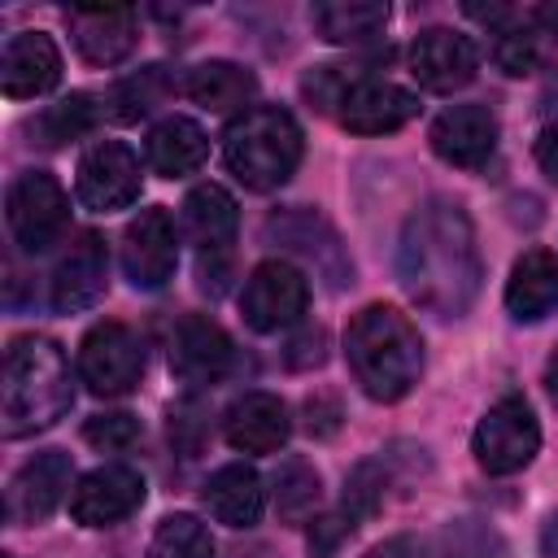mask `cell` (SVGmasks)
<instances>
[{
	"mask_svg": "<svg viewBox=\"0 0 558 558\" xmlns=\"http://www.w3.org/2000/svg\"><path fill=\"white\" fill-rule=\"evenodd\" d=\"M314 31L327 44H371L388 26V4L379 0H327L310 9Z\"/></svg>",
	"mask_w": 558,
	"mask_h": 558,
	"instance_id": "obj_27",
	"label": "cell"
},
{
	"mask_svg": "<svg viewBox=\"0 0 558 558\" xmlns=\"http://www.w3.org/2000/svg\"><path fill=\"white\" fill-rule=\"evenodd\" d=\"M545 384H549V392H554V401H558V353L549 357V371H545Z\"/></svg>",
	"mask_w": 558,
	"mask_h": 558,
	"instance_id": "obj_42",
	"label": "cell"
},
{
	"mask_svg": "<svg viewBox=\"0 0 558 558\" xmlns=\"http://www.w3.org/2000/svg\"><path fill=\"white\" fill-rule=\"evenodd\" d=\"M78 201L96 214L126 209L140 196V157L122 140H96L78 157Z\"/></svg>",
	"mask_w": 558,
	"mask_h": 558,
	"instance_id": "obj_11",
	"label": "cell"
},
{
	"mask_svg": "<svg viewBox=\"0 0 558 558\" xmlns=\"http://www.w3.org/2000/svg\"><path fill=\"white\" fill-rule=\"evenodd\" d=\"M144 157H148V166H153L161 179H183V174H192V170L205 166L209 140H205V131H201L192 118H179V113H174V118H166V122H157V126L148 131Z\"/></svg>",
	"mask_w": 558,
	"mask_h": 558,
	"instance_id": "obj_25",
	"label": "cell"
},
{
	"mask_svg": "<svg viewBox=\"0 0 558 558\" xmlns=\"http://www.w3.org/2000/svg\"><path fill=\"white\" fill-rule=\"evenodd\" d=\"M301 126L288 109L279 105H253L240 118H231L227 135H222V157L227 170L253 187V192H270L279 183L292 179V170L301 166Z\"/></svg>",
	"mask_w": 558,
	"mask_h": 558,
	"instance_id": "obj_4",
	"label": "cell"
},
{
	"mask_svg": "<svg viewBox=\"0 0 558 558\" xmlns=\"http://www.w3.org/2000/svg\"><path fill=\"white\" fill-rule=\"evenodd\" d=\"M61 78V52L44 31H17L4 39L0 52V87L13 100L44 96Z\"/></svg>",
	"mask_w": 558,
	"mask_h": 558,
	"instance_id": "obj_19",
	"label": "cell"
},
{
	"mask_svg": "<svg viewBox=\"0 0 558 558\" xmlns=\"http://www.w3.org/2000/svg\"><path fill=\"white\" fill-rule=\"evenodd\" d=\"M140 506H144V475L122 462L87 471L70 493V514L83 527H113Z\"/></svg>",
	"mask_w": 558,
	"mask_h": 558,
	"instance_id": "obj_13",
	"label": "cell"
},
{
	"mask_svg": "<svg viewBox=\"0 0 558 558\" xmlns=\"http://www.w3.org/2000/svg\"><path fill=\"white\" fill-rule=\"evenodd\" d=\"M148 558H214V536L196 514H166L153 532Z\"/></svg>",
	"mask_w": 558,
	"mask_h": 558,
	"instance_id": "obj_30",
	"label": "cell"
},
{
	"mask_svg": "<svg viewBox=\"0 0 558 558\" xmlns=\"http://www.w3.org/2000/svg\"><path fill=\"white\" fill-rule=\"evenodd\" d=\"M288 432L292 418L275 392H244L222 418V436L240 453H275L288 440Z\"/></svg>",
	"mask_w": 558,
	"mask_h": 558,
	"instance_id": "obj_22",
	"label": "cell"
},
{
	"mask_svg": "<svg viewBox=\"0 0 558 558\" xmlns=\"http://www.w3.org/2000/svg\"><path fill=\"white\" fill-rule=\"evenodd\" d=\"M371 70L366 65H314L305 78H301V92L323 109V113H336L344 105V96L366 78Z\"/></svg>",
	"mask_w": 558,
	"mask_h": 558,
	"instance_id": "obj_34",
	"label": "cell"
},
{
	"mask_svg": "<svg viewBox=\"0 0 558 558\" xmlns=\"http://www.w3.org/2000/svg\"><path fill=\"white\" fill-rule=\"evenodd\" d=\"M74 493L70 488V458L61 449H48V453H35L13 480H9V493H4V519L9 523H39L48 519L61 497Z\"/></svg>",
	"mask_w": 558,
	"mask_h": 558,
	"instance_id": "obj_17",
	"label": "cell"
},
{
	"mask_svg": "<svg viewBox=\"0 0 558 558\" xmlns=\"http://www.w3.org/2000/svg\"><path fill=\"white\" fill-rule=\"evenodd\" d=\"M266 240H270L275 248H283V253L310 262L314 275H318L331 292H340V288L353 279V262H349V253H344L336 227H331L323 214L305 209V205H292V209L270 214V218H266Z\"/></svg>",
	"mask_w": 558,
	"mask_h": 558,
	"instance_id": "obj_6",
	"label": "cell"
},
{
	"mask_svg": "<svg viewBox=\"0 0 558 558\" xmlns=\"http://www.w3.org/2000/svg\"><path fill=\"white\" fill-rule=\"evenodd\" d=\"M318 471L305 462V458H288L279 471H275V510L283 523H305L314 510H318Z\"/></svg>",
	"mask_w": 558,
	"mask_h": 558,
	"instance_id": "obj_28",
	"label": "cell"
},
{
	"mask_svg": "<svg viewBox=\"0 0 558 558\" xmlns=\"http://www.w3.org/2000/svg\"><path fill=\"white\" fill-rule=\"evenodd\" d=\"M344 353L371 401H401L423 375V340L392 305H366L344 331Z\"/></svg>",
	"mask_w": 558,
	"mask_h": 558,
	"instance_id": "obj_3",
	"label": "cell"
},
{
	"mask_svg": "<svg viewBox=\"0 0 558 558\" xmlns=\"http://www.w3.org/2000/svg\"><path fill=\"white\" fill-rule=\"evenodd\" d=\"M74 401L65 349L48 336H17L4 349V379H0V432L9 440L35 436L52 427Z\"/></svg>",
	"mask_w": 558,
	"mask_h": 558,
	"instance_id": "obj_2",
	"label": "cell"
},
{
	"mask_svg": "<svg viewBox=\"0 0 558 558\" xmlns=\"http://www.w3.org/2000/svg\"><path fill=\"white\" fill-rule=\"evenodd\" d=\"M170 92H174V83L166 78V65H148V70L122 78V83L109 92L105 105H109V113H113L118 122H135V118L153 113Z\"/></svg>",
	"mask_w": 558,
	"mask_h": 558,
	"instance_id": "obj_29",
	"label": "cell"
},
{
	"mask_svg": "<svg viewBox=\"0 0 558 558\" xmlns=\"http://www.w3.org/2000/svg\"><path fill=\"white\" fill-rule=\"evenodd\" d=\"M92 122H96L92 96H87V92H74V96H61L57 105H48V109L35 118L31 131L39 135V144L57 148V144H65V140H78L83 131H92Z\"/></svg>",
	"mask_w": 558,
	"mask_h": 558,
	"instance_id": "obj_31",
	"label": "cell"
},
{
	"mask_svg": "<svg viewBox=\"0 0 558 558\" xmlns=\"http://www.w3.org/2000/svg\"><path fill=\"white\" fill-rule=\"evenodd\" d=\"M70 39L83 61L92 65H118L131 57L140 31H135V9L126 4H74L65 9Z\"/></svg>",
	"mask_w": 558,
	"mask_h": 558,
	"instance_id": "obj_16",
	"label": "cell"
},
{
	"mask_svg": "<svg viewBox=\"0 0 558 558\" xmlns=\"http://www.w3.org/2000/svg\"><path fill=\"white\" fill-rule=\"evenodd\" d=\"M349 532H353V519H349V514H327V519H318V523L310 527V554H314V558H331L336 545H340Z\"/></svg>",
	"mask_w": 558,
	"mask_h": 558,
	"instance_id": "obj_37",
	"label": "cell"
},
{
	"mask_svg": "<svg viewBox=\"0 0 558 558\" xmlns=\"http://www.w3.org/2000/svg\"><path fill=\"white\" fill-rule=\"evenodd\" d=\"M414 113H418L414 92H405V87H397V83H388V78H375V74H366V78L344 96V105L336 109V118H340L349 131H357V135H388V131L405 126Z\"/></svg>",
	"mask_w": 558,
	"mask_h": 558,
	"instance_id": "obj_21",
	"label": "cell"
},
{
	"mask_svg": "<svg viewBox=\"0 0 558 558\" xmlns=\"http://www.w3.org/2000/svg\"><path fill=\"white\" fill-rule=\"evenodd\" d=\"M366 558H418V549H414V541H410V536H397V541L375 545Z\"/></svg>",
	"mask_w": 558,
	"mask_h": 558,
	"instance_id": "obj_40",
	"label": "cell"
},
{
	"mask_svg": "<svg viewBox=\"0 0 558 558\" xmlns=\"http://www.w3.org/2000/svg\"><path fill=\"white\" fill-rule=\"evenodd\" d=\"M144 344L122 323H96L78 344V379L96 397H122L140 384Z\"/></svg>",
	"mask_w": 558,
	"mask_h": 558,
	"instance_id": "obj_9",
	"label": "cell"
},
{
	"mask_svg": "<svg viewBox=\"0 0 558 558\" xmlns=\"http://www.w3.org/2000/svg\"><path fill=\"white\" fill-rule=\"evenodd\" d=\"M179 266V235L166 209H140V218L126 222L122 231V270L135 288L157 292L174 279Z\"/></svg>",
	"mask_w": 558,
	"mask_h": 558,
	"instance_id": "obj_12",
	"label": "cell"
},
{
	"mask_svg": "<svg viewBox=\"0 0 558 558\" xmlns=\"http://www.w3.org/2000/svg\"><path fill=\"white\" fill-rule=\"evenodd\" d=\"M235 362V349H231V336L209 318V314H187L174 336H170V371L201 388V384H218Z\"/></svg>",
	"mask_w": 558,
	"mask_h": 558,
	"instance_id": "obj_15",
	"label": "cell"
},
{
	"mask_svg": "<svg viewBox=\"0 0 558 558\" xmlns=\"http://www.w3.org/2000/svg\"><path fill=\"white\" fill-rule=\"evenodd\" d=\"M536 161H541V170L558 183V126H549V131L536 140Z\"/></svg>",
	"mask_w": 558,
	"mask_h": 558,
	"instance_id": "obj_39",
	"label": "cell"
},
{
	"mask_svg": "<svg viewBox=\"0 0 558 558\" xmlns=\"http://www.w3.org/2000/svg\"><path fill=\"white\" fill-rule=\"evenodd\" d=\"M9 231L22 253H44L61 240L70 222V196L48 170H26L9 183Z\"/></svg>",
	"mask_w": 558,
	"mask_h": 558,
	"instance_id": "obj_7",
	"label": "cell"
},
{
	"mask_svg": "<svg viewBox=\"0 0 558 558\" xmlns=\"http://www.w3.org/2000/svg\"><path fill=\"white\" fill-rule=\"evenodd\" d=\"M310 305V283L305 275L292 266V262H262L248 279H244V292H240V314L253 331H283L292 323H301Z\"/></svg>",
	"mask_w": 558,
	"mask_h": 558,
	"instance_id": "obj_10",
	"label": "cell"
},
{
	"mask_svg": "<svg viewBox=\"0 0 558 558\" xmlns=\"http://www.w3.org/2000/svg\"><path fill=\"white\" fill-rule=\"evenodd\" d=\"M493 549H497L493 532H484L471 519H458V523L440 527V536L432 541L427 558H493Z\"/></svg>",
	"mask_w": 558,
	"mask_h": 558,
	"instance_id": "obj_35",
	"label": "cell"
},
{
	"mask_svg": "<svg viewBox=\"0 0 558 558\" xmlns=\"http://www.w3.org/2000/svg\"><path fill=\"white\" fill-rule=\"evenodd\" d=\"M388 480H392L388 458H366V462H357V466L349 471V480H344V514H349L353 523L371 519V514L384 506V497H388Z\"/></svg>",
	"mask_w": 558,
	"mask_h": 558,
	"instance_id": "obj_32",
	"label": "cell"
},
{
	"mask_svg": "<svg viewBox=\"0 0 558 558\" xmlns=\"http://www.w3.org/2000/svg\"><path fill=\"white\" fill-rule=\"evenodd\" d=\"M183 92L209 113H231V109H244L253 100L257 78L235 61H201L187 70Z\"/></svg>",
	"mask_w": 558,
	"mask_h": 558,
	"instance_id": "obj_26",
	"label": "cell"
},
{
	"mask_svg": "<svg viewBox=\"0 0 558 558\" xmlns=\"http://www.w3.org/2000/svg\"><path fill=\"white\" fill-rule=\"evenodd\" d=\"M397 275L414 305L440 318H462L475 305L484 279L475 227L466 209L440 196L423 201L401 227Z\"/></svg>",
	"mask_w": 558,
	"mask_h": 558,
	"instance_id": "obj_1",
	"label": "cell"
},
{
	"mask_svg": "<svg viewBox=\"0 0 558 558\" xmlns=\"http://www.w3.org/2000/svg\"><path fill=\"white\" fill-rule=\"evenodd\" d=\"M493 61L506 74H527L536 65V26H532V17L510 13L506 22L493 26Z\"/></svg>",
	"mask_w": 558,
	"mask_h": 558,
	"instance_id": "obj_33",
	"label": "cell"
},
{
	"mask_svg": "<svg viewBox=\"0 0 558 558\" xmlns=\"http://www.w3.org/2000/svg\"><path fill=\"white\" fill-rule=\"evenodd\" d=\"M109 288V253H105V240L96 231H83L65 257L57 262L52 270V310L61 314H78V310H92Z\"/></svg>",
	"mask_w": 558,
	"mask_h": 558,
	"instance_id": "obj_18",
	"label": "cell"
},
{
	"mask_svg": "<svg viewBox=\"0 0 558 558\" xmlns=\"http://www.w3.org/2000/svg\"><path fill=\"white\" fill-rule=\"evenodd\" d=\"M541 449V423L523 397H501L488 405V414L475 427V462L488 475H514L523 471Z\"/></svg>",
	"mask_w": 558,
	"mask_h": 558,
	"instance_id": "obj_8",
	"label": "cell"
},
{
	"mask_svg": "<svg viewBox=\"0 0 558 558\" xmlns=\"http://www.w3.org/2000/svg\"><path fill=\"white\" fill-rule=\"evenodd\" d=\"M323 344H327V336H323V327H305L292 344H288V366H318L323 362Z\"/></svg>",
	"mask_w": 558,
	"mask_h": 558,
	"instance_id": "obj_38",
	"label": "cell"
},
{
	"mask_svg": "<svg viewBox=\"0 0 558 558\" xmlns=\"http://www.w3.org/2000/svg\"><path fill=\"white\" fill-rule=\"evenodd\" d=\"M235 201L231 192H222L218 183H201L187 192L183 201V235L196 244L201 253V288L205 292H222L227 288V257L235 244Z\"/></svg>",
	"mask_w": 558,
	"mask_h": 558,
	"instance_id": "obj_5",
	"label": "cell"
},
{
	"mask_svg": "<svg viewBox=\"0 0 558 558\" xmlns=\"http://www.w3.org/2000/svg\"><path fill=\"white\" fill-rule=\"evenodd\" d=\"M201 501L205 510L227 523V527H253L262 519V506H266V493H262V480L253 466L244 462H231V466H218L205 488H201Z\"/></svg>",
	"mask_w": 558,
	"mask_h": 558,
	"instance_id": "obj_24",
	"label": "cell"
},
{
	"mask_svg": "<svg viewBox=\"0 0 558 558\" xmlns=\"http://www.w3.org/2000/svg\"><path fill=\"white\" fill-rule=\"evenodd\" d=\"M432 148L440 161L475 170L497 148V118L488 105H453L432 122Z\"/></svg>",
	"mask_w": 558,
	"mask_h": 558,
	"instance_id": "obj_20",
	"label": "cell"
},
{
	"mask_svg": "<svg viewBox=\"0 0 558 558\" xmlns=\"http://www.w3.org/2000/svg\"><path fill=\"white\" fill-rule=\"evenodd\" d=\"M480 70V52L466 35L449 31V26H427L414 35L410 44V74L418 78V87L427 92H458L475 78Z\"/></svg>",
	"mask_w": 558,
	"mask_h": 558,
	"instance_id": "obj_14",
	"label": "cell"
},
{
	"mask_svg": "<svg viewBox=\"0 0 558 558\" xmlns=\"http://www.w3.org/2000/svg\"><path fill=\"white\" fill-rule=\"evenodd\" d=\"M506 310L514 323H541L558 310V257L545 248H527L506 283Z\"/></svg>",
	"mask_w": 558,
	"mask_h": 558,
	"instance_id": "obj_23",
	"label": "cell"
},
{
	"mask_svg": "<svg viewBox=\"0 0 558 558\" xmlns=\"http://www.w3.org/2000/svg\"><path fill=\"white\" fill-rule=\"evenodd\" d=\"M83 436H87V445H96V449H126V445L140 436V418L126 414V410L96 414V418H87Z\"/></svg>",
	"mask_w": 558,
	"mask_h": 558,
	"instance_id": "obj_36",
	"label": "cell"
},
{
	"mask_svg": "<svg viewBox=\"0 0 558 558\" xmlns=\"http://www.w3.org/2000/svg\"><path fill=\"white\" fill-rule=\"evenodd\" d=\"M532 26H536L541 35H554V39H558V4H541V9L532 13Z\"/></svg>",
	"mask_w": 558,
	"mask_h": 558,
	"instance_id": "obj_41",
	"label": "cell"
}]
</instances>
